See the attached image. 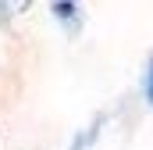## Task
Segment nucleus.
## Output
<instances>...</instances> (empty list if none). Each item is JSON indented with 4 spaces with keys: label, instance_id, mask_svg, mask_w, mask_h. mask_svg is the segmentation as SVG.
Wrapping results in <instances>:
<instances>
[{
    "label": "nucleus",
    "instance_id": "1",
    "mask_svg": "<svg viewBox=\"0 0 153 150\" xmlns=\"http://www.w3.org/2000/svg\"><path fill=\"white\" fill-rule=\"evenodd\" d=\"M146 97H150V104H153V61H150V75H146Z\"/></svg>",
    "mask_w": 153,
    "mask_h": 150
}]
</instances>
